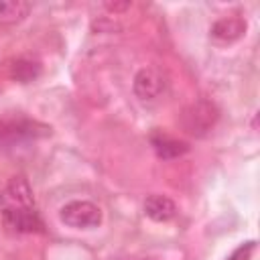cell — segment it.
Masks as SVG:
<instances>
[{"mask_svg":"<svg viewBox=\"0 0 260 260\" xmlns=\"http://www.w3.org/2000/svg\"><path fill=\"white\" fill-rule=\"evenodd\" d=\"M165 87H167L165 75L154 67H142L134 75V81H132L134 95L144 104L156 102L165 93Z\"/></svg>","mask_w":260,"mask_h":260,"instance_id":"cell-3","label":"cell"},{"mask_svg":"<svg viewBox=\"0 0 260 260\" xmlns=\"http://www.w3.org/2000/svg\"><path fill=\"white\" fill-rule=\"evenodd\" d=\"M130 6H132L130 2H106V4H104V8H106L108 12H114V14H116V12H124V10H128Z\"/></svg>","mask_w":260,"mask_h":260,"instance_id":"cell-12","label":"cell"},{"mask_svg":"<svg viewBox=\"0 0 260 260\" xmlns=\"http://www.w3.org/2000/svg\"><path fill=\"white\" fill-rule=\"evenodd\" d=\"M59 219L73 230H93L104 221V213L91 201H69L59 209Z\"/></svg>","mask_w":260,"mask_h":260,"instance_id":"cell-2","label":"cell"},{"mask_svg":"<svg viewBox=\"0 0 260 260\" xmlns=\"http://www.w3.org/2000/svg\"><path fill=\"white\" fill-rule=\"evenodd\" d=\"M35 128H41V124L30 122V120H8L0 122V138L8 142H18L22 138H35L41 136L43 132H37Z\"/></svg>","mask_w":260,"mask_h":260,"instance_id":"cell-8","label":"cell"},{"mask_svg":"<svg viewBox=\"0 0 260 260\" xmlns=\"http://www.w3.org/2000/svg\"><path fill=\"white\" fill-rule=\"evenodd\" d=\"M150 144H152L156 156L167 158V160L169 158H177V156H181V154H185L189 150V144L187 142L177 140V138H173L169 134H162V132H154L150 136Z\"/></svg>","mask_w":260,"mask_h":260,"instance_id":"cell-9","label":"cell"},{"mask_svg":"<svg viewBox=\"0 0 260 260\" xmlns=\"http://www.w3.org/2000/svg\"><path fill=\"white\" fill-rule=\"evenodd\" d=\"M2 219L6 228L18 234H32V232H43V219L37 213L35 207H4L2 209Z\"/></svg>","mask_w":260,"mask_h":260,"instance_id":"cell-4","label":"cell"},{"mask_svg":"<svg viewBox=\"0 0 260 260\" xmlns=\"http://www.w3.org/2000/svg\"><path fill=\"white\" fill-rule=\"evenodd\" d=\"M39 71H41L39 63L26 61V59H18V61L12 65V77H14L16 81H20V83L32 81V79L39 75Z\"/></svg>","mask_w":260,"mask_h":260,"instance_id":"cell-11","label":"cell"},{"mask_svg":"<svg viewBox=\"0 0 260 260\" xmlns=\"http://www.w3.org/2000/svg\"><path fill=\"white\" fill-rule=\"evenodd\" d=\"M30 12V4L24 0H0V24H16Z\"/></svg>","mask_w":260,"mask_h":260,"instance_id":"cell-10","label":"cell"},{"mask_svg":"<svg viewBox=\"0 0 260 260\" xmlns=\"http://www.w3.org/2000/svg\"><path fill=\"white\" fill-rule=\"evenodd\" d=\"M217 120H219V110L209 100H197V102L189 104L181 114L183 130L195 138L207 136L213 130V126L217 124Z\"/></svg>","mask_w":260,"mask_h":260,"instance_id":"cell-1","label":"cell"},{"mask_svg":"<svg viewBox=\"0 0 260 260\" xmlns=\"http://www.w3.org/2000/svg\"><path fill=\"white\" fill-rule=\"evenodd\" d=\"M2 201L6 203V207H35L32 189L26 183V179H22V177L10 179V183L4 189Z\"/></svg>","mask_w":260,"mask_h":260,"instance_id":"cell-5","label":"cell"},{"mask_svg":"<svg viewBox=\"0 0 260 260\" xmlns=\"http://www.w3.org/2000/svg\"><path fill=\"white\" fill-rule=\"evenodd\" d=\"M144 260H154V258H144Z\"/></svg>","mask_w":260,"mask_h":260,"instance_id":"cell-13","label":"cell"},{"mask_svg":"<svg viewBox=\"0 0 260 260\" xmlns=\"http://www.w3.org/2000/svg\"><path fill=\"white\" fill-rule=\"evenodd\" d=\"M177 203L167 197V195H160V193H152L146 197L144 201V213L152 219V221H171L175 215H177Z\"/></svg>","mask_w":260,"mask_h":260,"instance_id":"cell-6","label":"cell"},{"mask_svg":"<svg viewBox=\"0 0 260 260\" xmlns=\"http://www.w3.org/2000/svg\"><path fill=\"white\" fill-rule=\"evenodd\" d=\"M209 32L211 39L217 43H234L246 32V20L240 16H225L215 20Z\"/></svg>","mask_w":260,"mask_h":260,"instance_id":"cell-7","label":"cell"}]
</instances>
